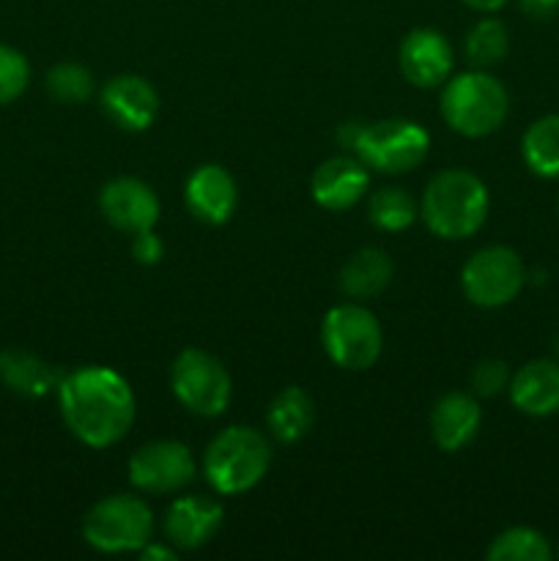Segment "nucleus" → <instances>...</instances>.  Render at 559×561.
Masks as SVG:
<instances>
[{
	"mask_svg": "<svg viewBox=\"0 0 559 561\" xmlns=\"http://www.w3.org/2000/svg\"><path fill=\"white\" fill-rule=\"evenodd\" d=\"M223 526V504L208 496H179L164 515V535L175 551H197Z\"/></svg>",
	"mask_w": 559,
	"mask_h": 561,
	"instance_id": "obj_15",
	"label": "nucleus"
},
{
	"mask_svg": "<svg viewBox=\"0 0 559 561\" xmlns=\"http://www.w3.org/2000/svg\"><path fill=\"white\" fill-rule=\"evenodd\" d=\"M510 400L526 416H551L559 411V362L532 359L510 378Z\"/></svg>",
	"mask_w": 559,
	"mask_h": 561,
	"instance_id": "obj_18",
	"label": "nucleus"
},
{
	"mask_svg": "<svg viewBox=\"0 0 559 561\" xmlns=\"http://www.w3.org/2000/svg\"><path fill=\"white\" fill-rule=\"evenodd\" d=\"M518 9L524 11L529 20L548 22L559 14V0H518Z\"/></svg>",
	"mask_w": 559,
	"mask_h": 561,
	"instance_id": "obj_30",
	"label": "nucleus"
},
{
	"mask_svg": "<svg viewBox=\"0 0 559 561\" xmlns=\"http://www.w3.org/2000/svg\"><path fill=\"white\" fill-rule=\"evenodd\" d=\"M460 3H466L469 9H475V11H486V14H491V11L502 9L507 0H460Z\"/></svg>",
	"mask_w": 559,
	"mask_h": 561,
	"instance_id": "obj_32",
	"label": "nucleus"
},
{
	"mask_svg": "<svg viewBox=\"0 0 559 561\" xmlns=\"http://www.w3.org/2000/svg\"><path fill=\"white\" fill-rule=\"evenodd\" d=\"M526 168L540 179H559V115H543L521 140Z\"/></svg>",
	"mask_w": 559,
	"mask_h": 561,
	"instance_id": "obj_22",
	"label": "nucleus"
},
{
	"mask_svg": "<svg viewBox=\"0 0 559 561\" xmlns=\"http://www.w3.org/2000/svg\"><path fill=\"white\" fill-rule=\"evenodd\" d=\"M195 480V458L181 442L142 444L129 458V482L142 493H179Z\"/></svg>",
	"mask_w": 559,
	"mask_h": 561,
	"instance_id": "obj_10",
	"label": "nucleus"
},
{
	"mask_svg": "<svg viewBox=\"0 0 559 561\" xmlns=\"http://www.w3.org/2000/svg\"><path fill=\"white\" fill-rule=\"evenodd\" d=\"M510 113L507 88L482 69L449 77L442 91V115L453 131L464 137H488Z\"/></svg>",
	"mask_w": 559,
	"mask_h": 561,
	"instance_id": "obj_5",
	"label": "nucleus"
},
{
	"mask_svg": "<svg viewBox=\"0 0 559 561\" xmlns=\"http://www.w3.org/2000/svg\"><path fill=\"white\" fill-rule=\"evenodd\" d=\"M321 340L329 359L343 370H367L384 351L381 323L362 305L332 307L323 316Z\"/></svg>",
	"mask_w": 559,
	"mask_h": 561,
	"instance_id": "obj_7",
	"label": "nucleus"
},
{
	"mask_svg": "<svg viewBox=\"0 0 559 561\" xmlns=\"http://www.w3.org/2000/svg\"><path fill=\"white\" fill-rule=\"evenodd\" d=\"M395 263L378 247H362L360 252L345 261L340 272V288L351 299H373L392 283Z\"/></svg>",
	"mask_w": 559,
	"mask_h": 561,
	"instance_id": "obj_20",
	"label": "nucleus"
},
{
	"mask_svg": "<svg viewBox=\"0 0 559 561\" xmlns=\"http://www.w3.org/2000/svg\"><path fill=\"white\" fill-rule=\"evenodd\" d=\"M186 208L206 225H225L236 211L239 190L223 164H201L186 179Z\"/></svg>",
	"mask_w": 559,
	"mask_h": 561,
	"instance_id": "obj_16",
	"label": "nucleus"
},
{
	"mask_svg": "<svg viewBox=\"0 0 559 561\" xmlns=\"http://www.w3.org/2000/svg\"><path fill=\"white\" fill-rule=\"evenodd\" d=\"M510 53V33L507 25L497 16H486L477 22L466 36V58L475 69H491L502 64Z\"/></svg>",
	"mask_w": 559,
	"mask_h": 561,
	"instance_id": "obj_24",
	"label": "nucleus"
},
{
	"mask_svg": "<svg viewBox=\"0 0 559 561\" xmlns=\"http://www.w3.org/2000/svg\"><path fill=\"white\" fill-rule=\"evenodd\" d=\"M510 370H507V362L502 359H482L477 362L475 370H471V392L477 398H497L502 394L504 389L510 387Z\"/></svg>",
	"mask_w": 559,
	"mask_h": 561,
	"instance_id": "obj_28",
	"label": "nucleus"
},
{
	"mask_svg": "<svg viewBox=\"0 0 559 561\" xmlns=\"http://www.w3.org/2000/svg\"><path fill=\"white\" fill-rule=\"evenodd\" d=\"M420 208L417 201L403 190V186H384V190L373 192L367 201V217L376 228L387 230V233H400V230L411 228Z\"/></svg>",
	"mask_w": 559,
	"mask_h": 561,
	"instance_id": "obj_23",
	"label": "nucleus"
},
{
	"mask_svg": "<svg viewBox=\"0 0 559 561\" xmlns=\"http://www.w3.org/2000/svg\"><path fill=\"white\" fill-rule=\"evenodd\" d=\"M170 389L186 411L197 416L225 414L233 398V383L217 356L201 348H186L170 367Z\"/></svg>",
	"mask_w": 559,
	"mask_h": 561,
	"instance_id": "obj_8",
	"label": "nucleus"
},
{
	"mask_svg": "<svg viewBox=\"0 0 559 561\" xmlns=\"http://www.w3.org/2000/svg\"><path fill=\"white\" fill-rule=\"evenodd\" d=\"M400 71L417 88H438L453 77V47L433 27H417L406 33L398 53Z\"/></svg>",
	"mask_w": 559,
	"mask_h": 561,
	"instance_id": "obj_12",
	"label": "nucleus"
},
{
	"mask_svg": "<svg viewBox=\"0 0 559 561\" xmlns=\"http://www.w3.org/2000/svg\"><path fill=\"white\" fill-rule=\"evenodd\" d=\"M179 557V551L170 546H162V542H151L148 540L146 546L140 548V559L142 561H175Z\"/></svg>",
	"mask_w": 559,
	"mask_h": 561,
	"instance_id": "obj_31",
	"label": "nucleus"
},
{
	"mask_svg": "<svg viewBox=\"0 0 559 561\" xmlns=\"http://www.w3.org/2000/svg\"><path fill=\"white\" fill-rule=\"evenodd\" d=\"M266 425L280 444H296L316 425V403L301 387H288L269 403Z\"/></svg>",
	"mask_w": 559,
	"mask_h": 561,
	"instance_id": "obj_21",
	"label": "nucleus"
},
{
	"mask_svg": "<svg viewBox=\"0 0 559 561\" xmlns=\"http://www.w3.org/2000/svg\"><path fill=\"white\" fill-rule=\"evenodd\" d=\"M58 405L71 436L93 449L118 444L135 422L129 381L110 367H80L60 376Z\"/></svg>",
	"mask_w": 559,
	"mask_h": 561,
	"instance_id": "obj_1",
	"label": "nucleus"
},
{
	"mask_svg": "<svg viewBox=\"0 0 559 561\" xmlns=\"http://www.w3.org/2000/svg\"><path fill=\"white\" fill-rule=\"evenodd\" d=\"M31 82V66L25 55L14 47L0 44V104H9L25 93Z\"/></svg>",
	"mask_w": 559,
	"mask_h": 561,
	"instance_id": "obj_27",
	"label": "nucleus"
},
{
	"mask_svg": "<svg viewBox=\"0 0 559 561\" xmlns=\"http://www.w3.org/2000/svg\"><path fill=\"white\" fill-rule=\"evenodd\" d=\"M488 208L491 197L482 179L460 168L433 175L420 203V214L427 228L447 241L475 236L486 225Z\"/></svg>",
	"mask_w": 559,
	"mask_h": 561,
	"instance_id": "obj_2",
	"label": "nucleus"
},
{
	"mask_svg": "<svg viewBox=\"0 0 559 561\" xmlns=\"http://www.w3.org/2000/svg\"><path fill=\"white\" fill-rule=\"evenodd\" d=\"M551 553V546L540 531L529 526H513L493 537L486 557L491 561H548Z\"/></svg>",
	"mask_w": 559,
	"mask_h": 561,
	"instance_id": "obj_25",
	"label": "nucleus"
},
{
	"mask_svg": "<svg viewBox=\"0 0 559 561\" xmlns=\"http://www.w3.org/2000/svg\"><path fill=\"white\" fill-rule=\"evenodd\" d=\"M367 184H370V173L360 157H332L316 168L310 192L312 201L321 208L345 211L367 195Z\"/></svg>",
	"mask_w": 559,
	"mask_h": 561,
	"instance_id": "obj_13",
	"label": "nucleus"
},
{
	"mask_svg": "<svg viewBox=\"0 0 559 561\" xmlns=\"http://www.w3.org/2000/svg\"><path fill=\"white\" fill-rule=\"evenodd\" d=\"M99 208L102 217L121 233H140L151 230L159 222V197L146 181L121 175L110 184L102 186L99 195Z\"/></svg>",
	"mask_w": 559,
	"mask_h": 561,
	"instance_id": "obj_11",
	"label": "nucleus"
},
{
	"mask_svg": "<svg viewBox=\"0 0 559 561\" xmlns=\"http://www.w3.org/2000/svg\"><path fill=\"white\" fill-rule=\"evenodd\" d=\"M524 285V261H521L518 252L502 244L475 252L460 272V288H464L466 299L477 307H486V310L510 305Z\"/></svg>",
	"mask_w": 559,
	"mask_h": 561,
	"instance_id": "obj_9",
	"label": "nucleus"
},
{
	"mask_svg": "<svg viewBox=\"0 0 559 561\" xmlns=\"http://www.w3.org/2000/svg\"><path fill=\"white\" fill-rule=\"evenodd\" d=\"M557 557H559V548H557Z\"/></svg>",
	"mask_w": 559,
	"mask_h": 561,
	"instance_id": "obj_34",
	"label": "nucleus"
},
{
	"mask_svg": "<svg viewBox=\"0 0 559 561\" xmlns=\"http://www.w3.org/2000/svg\"><path fill=\"white\" fill-rule=\"evenodd\" d=\"M153 531V513L140 496L115 493L93 504L82 518V537L99 553L140 551Z\"/></svg>",
	"mask_w": 559,
	"mask_h": 561,
	"instance_id": "obj_6",
	"label": "nucleus"
},
{
	"mask_svg": "<svg viewBox=\"0 0 559 561\" xmlns=\"http://www.w3.org/2000/svg\"><path fill=\"white\" fill-rule=\"evenodd\" d=\"M96 91V80H93L91 69L82 64H66L53 66L47 71V93L60 104H85Z\"/></svg>",
	"mask_w": 559,
	"mask_h": 561,
	"instance_id": "obj_26",
	"label": "nucleus"
},
{
	"mask_svg": "<svg viewBox=\"0 0 559 561\" xmlns=\"http://www.w3.org/2000/svg\"><path fill=\"white\" fill-rule=\"evenodd\" d=\"M272 466V444L255 427H225L206 447L203 474L219 496H241L266 477Z\"/></svg>",
	"mask_w": 559,
	"mask_h": 561,
	"instance_id": "obj_3",
	"label": "nucleus"
},
{
	"mask_svg": "<svg viewBox=\"0 0 559 561\" xmlns=\"http://www.w3.org/2000/svg\"><path fill=\"white\" fill-rule=\"evenodd\" d=\"M102 110L118 129L142 131L157 121L159 96L142 77L118 75L104 85Z\"/></svg>",
	"mask_w": 559,
	"mask_h": 561,
	"instance_id": "obj_14",
	"label": "nucleus"
},
{
	"mask_svg": "<svg viewBox=\"0 0 559 561\" xmlns=\"http://www.w3.org/2000/svg\"><path fill=\"white\" fill-rule=\"evenodd\" d=\"M0 381L22 398H44L58 389L60 373L31 351L9 348L0 354Z\"/></svg>",
	"mask_w": 559,
	"mask_h": 561,
	"instance_id": "obj_19",
	"label": "nucleus"
},
{
	"mask_svg": "<svg viewBox=\"0 0 559 561\" xmlns=\"http://www.w3.org/2000/svg\"><path fill=\"white\" fill-rule=\"evenodd\" d=\"M132 255H135V261L142 263V266H157V263L162 261L164 244L162 239L153 233V228L135 233V239H132Z\"/></svg>",
	"mask_w": 559,
	"mask_h": 561,
	"instance_id": "obj_29",
	"label": "nucleus"
},
{
	"mask_svg": "<svg viewBox=\"0 0 559 561\" xmlns=\"http://www.w3.org/2000/svg\"><path fill=\"white\" fill-rule=\"evenodd\" d=\"M554 354H557V356H559V332H557V334H554Z\"/></svg>",
	"mask_w": 559,
	"mask_h": 561,
	"instance_id": "obj_33",
	"label": "nucleus"
},
{
	"mask_svg": "<svg viewBox=\"0 0 559 561\" xmlns=\"http://www.w3.org/2000/svg\"><path fill=\"white\" fill-rule=\"evenodd\" d=\"M482 411L475 394L466 392H449L433 405L431 414V433L433 442L444 453H460L475 442L477 431H480Z\"/></svg>",
	"mask_w": 559,
	"mask_h": 561,
	"instance_id": "obj_17",
	"label": "nucleus"
},
{
	"mask_svg": "<svg viewBox=\"0 0 559 561\" xmlns=\"http://www.w3.org/2000/svg\"><path fill=\"white\" fill-rule=\"evenodd\" d=\"M340 140L356 151V157L367 168L378 173H409L420 168L431 151V135L417 121L389 118L376 121L370 126L345 124L340 129Z\"/></svg>",
	"mask_w": 559,
	"mask_h": 561,
	"instance_id": "obj_4",
	"label": "nucleus"
}]
</instances>
